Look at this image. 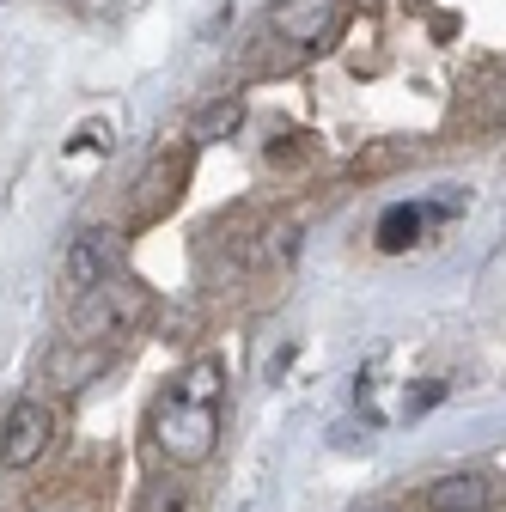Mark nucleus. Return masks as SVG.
Returning <instances> with one entry per match:
<instances>
[{
	"mask_svg": "<svg viewBox=\"0 0 506 512\" xmlns=\"http://www.w3.org/2000/svg\"><path fill=\"white\" fill-rule=\"evenodd\" d=\"M153 439H159V452L171 464H208L214 458V439H220V421L208 403H177L165 397L159 415H153Z\"/></svg>",
	"mask_w": 506,
	"mask_h": 512,
	"instance_id": "f257e3e1",
	"label": "nucleus"
},
{
	"mask_svg": "<svg viewBox=\"0 0 506 512\" xmlns=\"http://www.w3.org/2000/svg\"><path fill=\"white\" fill-rule=\"evenodd\" d=\"M116 256H122V238L110 226H92L68 244V263H61V287H68L74 299L98 293L104 281H116Z\"/></svg>",
	"mask_w": 506,
	"mask_h": 512,
	"instance_id": "f03ea898",
	"label": "nucleus"
},
{
	"mask_svg": "<svg viewBox=\"0 0 506 512\" xmlns=\"http://www.w3.org/2000/svg\"><path fill=\"white\" fill-rule=\"evenodd\" d=\"M49 433H55L49 403L19 397V403L7 409V421H0V470H25V464H37L43 445H49Z\"/></svg>",
	"mask_w": 506,
	"mask_h": 512,
	"instance_id": "7ed1b4c3",
	"label": "nucleus"
},
{
	"mask_svg": "<svg viewBox=\"0 0 506 512\" xmlns=\"http://www.w3.org/2000/svg\"><path fill=\"white\" fill-rule=\"evenodd\" d=\"M129 317H135V293L116 287V281H104L98 293L74 299V336H68V342H110L122 324H129Z\"/></svg>",
	"mask_w": 506,
	"mask_h": 512,
	"instance_id": "20e7f679",
	"label": "nucleus"
},
{
	"mask_svg": "<svg viewBox=\"0 0 506 512\" xmlns=\"http://www.w3.org/2000/svg\"><path fill=\"white\" fill-rule=\"evenodd\" d=\"M427 500H433V512H500L506 482H494L488 470H452L427 488Z\"/></svg>",
	"mask_w": 506,
	"mask_h": 512,
	"instance_id": "39448f33",
	"label": "nucleus"
},
{
	"mask_svg": "<svg viewBox=\"0 0 506 512\" xmlns=\"http://www.w3.org/2000/svg\"><path fill=\"white\" fill-rule=\"evenodd\" d=\"M336 7H342V0H275V7H269V25H275L281 43L311 49V43H324V37H330Z\"/></svg>",
	"mask_w": 506,
	"mask_h": 512,
	"instance_id": "423d86ee",
	"label": "nucleus"
},
{
	"mask_svg": "<svg viewBox=\"0 0 506 512\" xmlns=\"http://www.w3.org/2000/svg\"><path fill=\"white\" fill-rule=\"evenodd\" d=\"M415 238H421V208H409V202L385 208V220H378V250H409Z\"/></svg>",
	"mask_w": 506,
	"mask_h": 512,
	"instance_id": "0eeeda50",
	"label": "nucleus"
},
{
	"mask_svg": "<svg viewBox=\"0 0 506 512\" xmlns=\"http://www.w3.org/2000/svg\"><path fill=\"white\" fill-rule=\"evenodd\" d=\"M171 397H177V403H208V409H214V403H220V366H214V360H196V366L177 378Z\"/></svg>",
	"mask_w": 506,
	"mask_h": 512,
	"instance_id": "6e6552de",
	"label": "nucleus"
},
{
	"mask_svg": "<svg viewBox=\"0 0 506 512\" xmlns=\"http://www.w3.org/2000/svg\"><path fill=\"white\" fill-rule=\"evenodd\" d=\"M238 122H244V104L238 98H220L196 116V141H232L238 135Z\"/></svg>",
	"mask_w": 506,
	"mask_h": 512,
	"instance_id": "1a4fd4ad",
	"label": "nucleus"
},
{
	"mask_svg": "<svg viewBox=\"0 0 506 512\" xmlns=\"http://www.w3.org/2000/svg\"><path fill=\"white\" fill-rule=\"evenodd\" d=\"M439 403H446V378H427L421 391L403 397V415H427V409H439Z\"/></svg>",
	"mask_w": 506,
	"mask_h": 512,
	"instance_id": "9d476101",
	"label": "nucleus"
},
{
	"mask_svg": "<svg viewBox=\"0 0 506 512\" xmlns=\"http://www.w3.org/2000/svg\"><path fill=\"white\" fill-rule=\"evenodd\" d=\"M141 512H189V506H183V488L177 482H159V488H147Z\"/></svg>",
	"mask_w": 506,
	"mask_h": 512,
	"instance_id": "9b49d317",
	"label": "nucleus"
},
{
	"mask_svg": "<svg viewBox=\"0 0 506 512\" xmlns=\"http://www.w3.org/2000/svg\"><path fill=\"white\" fill-rule=\"evenodd\" d=\"M360 512H403L397 500H378V506H360Z\"/></svg>",
	"mask_w": 506,
	"mask_h": 512,
	"instance_id": "f8f14e48",
	"label": "nucleus"
}]
</instances>
